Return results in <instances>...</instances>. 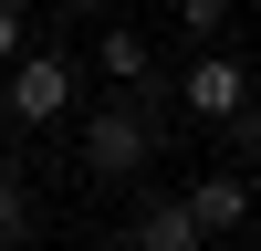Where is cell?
I'll list each match as a JSON object with an SVG mask.
<instances>
[{
  "label": "cell",
  "mask_w": 261,
  "mask_h": 251,
  "mask_svg": "<svg viewBox=\"0 0 261 251\" xmlns=\"http://www.w3.org/2000/svg\"><path fill=\"white\" fill-rule=\"evenodd\" d=\"M0 178H11V167H0Z\"/></svg>",
  "instance_id": "9a60e30c"
},
{
  "label": "cell",
  "mask_w": 261,
  "mask_h": 251,
  "mask_svg": "<svg viewBox=\"0 0 261 251\" xmlns=\"http://www.w3.org/2000/svg\"><path fill=\"white\" fill-rule=\"evenodd\" d=\"M105 84H115V94H146V84H157V53H146V32H105Z\"/></svg>",
  "instance_id": "277c9868"
},
{
  "label": "cell",
  "mask_w": 261,
  "mask_h": 251,
  "mask_svg": "<svg viewBox=\"0 0 261 251\" xmlns=\"http://www.w3.org/2000/svg\"><path fill=\"white\" fill-rule=\"evenodd\" d=\"M32 53V21H21V0H0V63H21Z\"/></svg>",
  "instance_id": "9c48e42d"
},
{
  "label": "cell",
  "mask_w": 261,
  "mask_h": 251,
  "mask_svg": "<svg viewBox=\"0 0 261 251\" xmlns=\"http://www.w3.org/2000/svg\"><path fill=\"white\" fill-rule=\"evenodd\" d=\"M115 251H157V241H115Z\"/></svg>",
  "instance_id": "7c38bea8"
},
{
  "label": "cell",
  "mask_w": 261,
  "mask_h": 251,
  "mask_svg": "<svg viewBox=\"0 0 261 251\" xmlns=\"http://www.w3.org/2000/svg\"><path fill=\"white\" fill-rule=\"evenodd\" d=\"M21 241H32V188L0 178V251H21Z\"/></svg>",
  "instance_id": "ba28073f"
},
{
  "label": "cell",
  "mask_w": 261,
  "mask_h": 251,
  "mask_svg": "<svg viewBox=\"0 0 261 251\" xmlns=\"http://www.w3.org/2000/svg\"><path fill=\"white\" fill-rule=\"evenodd\" d=\"M188 209H199V230L220 241V230L251 220V188H241V178H199V188H188Z\"/></svg>",
  "instance_id": "5b68a950"
},
{
  "label": "cell",
  "mask_w": 261,
  "mask_h": 251,
  "mask_svg": "<svg viewBox=\"0 0 261 251\" xmlns=\"http://www.w3.org/2000/svg\"><path fill=\"white\" fill-rule=\"evenodd\" d=\"M63 105H73V63H63V53H21V63H11V115L53 126Z\"/></svg>",
  "instance_id": "3957f363"
},
{
  "label": "cell",
  "mask_w": 261,
  "mask_h": 251,
  "mask_svg": "<svg viewBox=\"0 0 261 251\" xmlns=\"http://www.w3.org/2000/svg\"><path fill=\"white\" fill-rule=\"evenodd\" d=\"M199 251H230V241H199Z\"/></svg>",
  "instance_id": "5bb4252c"
},
{
  "label": "cell",
  "mask_w": 261,
  "mask_h": 251,
  "mask_svg": "<svg viewBox=\"0 0 261 251\" xmlns=\"http://www.w3.org/2000/svg\"><path fill=\"white\" fill-rule=\"evenodd\" d=\"M230 146H241V157L261 167V115H230Z\"/></svg>",
  "instance_id": "30bf717a"
},
{
  "label": "cell",
  "mask_w": 261,
  "mask_h": 251,
  "mask_svg": "<svg viewBox=\"0 0 261 251\" xmlns=\"http://www.w3.org/2000/svg\"><path fill=\"white\" fill-rule=\"evenodd\" d=\"M251 220H261V188H251Z\"/></svg>",
  "instance_id": "4fadbf2b"
},
{
  "label": "cell",
  "mask_w": 261,
  "mask_h": 251,
  "mask_svg": "<svg viewBox=\"0 0 261 251\" xmlns=\"http://www.w3.org/2000/svg\"><path fill=\"white\" fill-rule=\"evenodd\" d=\"M146 157H157V126H146L136 105H105V115L84 126V167H94V178H136Z\"/></svg>",
  "instance_id": "6da1fadb"
},
{
  "label": "cell",
  "mask_w": 261,
  "mask_h": 251,
  "mask_svg": "<svg viewBox=\"0 0 261 251\" xmlns=\"http://www.w3.org/2000/svg\"><path fill=\"white\" fill-rule=\"evenodd\" d=\"M136 241H157V251H199L209 230H199V209H188V199H146V220H136Z\"/></svg>",
  "instance_id": "8992f818"
},
{
  "label": "cell",
  "mask_w": 261,
  "mask_h": 251,
  "mask_svg": "<svg viewBox=\"0 0 261 251\" xmlns=\"http://www.w3.org/2000/svg\"><path fill=\"white\" fill-rule=\"evenodd\" d=\"M178 105H188L199 126H230V115L251 105V73H241L230 53H188V73H178Z\"/></svg>",
  "instance_id": "7a4b0ae2"
},
{
  "label": "cell",
  "mask_w": 261,
  "mask_h": 251,
  "mask_svg": "<svg viewBox=\"0 0 261 251\" xmlns=\"http://www.w3.org/2000/svg\"><path fill=\"white\" fill-rule=\"evenodd\" d=\"M63 11H105V0H63Z\"/></svg>",
  "instance_id": "8fae6325"
},
{
  "label": "cell",
  "mask_w": 261,
  "mask_h": 251,
  "mask_svg": "<svg viewBox=\"0 0 261 251\" xmlns=\"http://www.w3.org/2000/svg\"><path fill=\"white\" fill-rule=\"evenodd\" d=\"M178 32H188V42H199V53H209V42L230 32V0H178Z\"/></svg>",
  "instance_id": "52a82bcc"
}]
</instances>
